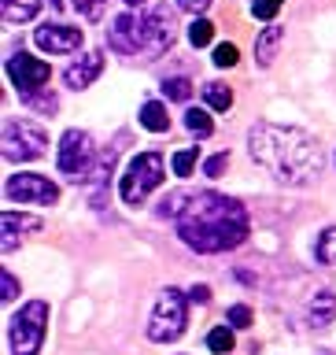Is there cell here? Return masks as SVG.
Returning a JSON list of instances; mask_svg holds the SVG:
<instances>
[{"label": "cell", "instance_id": "6da1fadb", "mask_svg": "<svg viewBox=\"0 0 336 355\" xmlns=\"http://www.w3.org/2000/svg\"><path fill=\"white\" fill-rule=\"evenodd\" d=\"M177 237L204 255L229 252L248 237V211L240 200L222 193L185 196V207L177 215Z\"/></svg>", "mask_w": 336, "mask_h": 355}, {"label": "cell", "instance_id": "484cf974", "mask_svg": "<svg viewBox=\"0 0 336 355\" xmlns=\"http://www.w3.org/2000/svg\"><path fill=\"white\" fill-rule=\"evenodd\" d=\"M170 166H174V174H177V178H188V174H193V166H196V148H185V152H177Z\"/></svg>", "mask_w": 336, "mask_h": 355}, {"label": "cell", "instance_id": "7a4b0ae2", "mask_svg": "<svg viewBox=\"0 0 336 355\" xmlns=\"http://www.w3.org/2000/svg\"><path fill=\"white\" fill-rule=\"evenodd\" d=\"M251 159L266 166L277 182L307 185L321 178V148L310 133L296 126H277V122H259L248 133Z\"/></svg>", "mask_w": 336, "mask_h": 355}, {"label": "cell", "instance_id": "5bb4252c", "mask_svg": "<svg viewBox=\"0 0 336 355\" xmlns=\"http://www.w3.org/2000/svg\"><path fill=\"white\" fill-rule=\"evenodd\" d=\"M307 318L315 322V326H329V322L336 318V296L329 293V288H321V293L307 304Z\"/></svg>", "mask_w": 336, "mask_h": 355}, {"label": "cell", "instance_id": "f546056e", "mask_svg": "<svg viewBox=\"0 0 336 355\" xmlns=\"http://www.w3.org/2000/svg\"><path fill=\"white\" fill-rule=\"evenodd\" d=\"M0 288H4V296H0V300H4V304H11V300H15L19 296V282H15V274H0Z\"/></svg>", "mask_w": 336, "mask_h": 355}, {"label": "cell", "instance_id": "d6986e66", "mask_svg": "<svg viewBox=\"0 0 336 355\" xmlns=\"http://www.w3.org/2000/svg\"><path fill=\"white\" fill-rule=\"evenodd\" d=\"M185 126H188L193 137H211V133H215V122H211V115L204 107H188L185 111Z\"/></svg>", "mask_w": 336, "mask_h": 355}, {"label": "cell", "instance_id": "d4e9b609", "mask_svg": "<svg viewBox=\"0 0 336 355\" xmlns=\"http://www.w3.org/2000/svg\"><path fill=\"white\" fill-rule=\"evenodd\" d=\"M22 100H26L30 107L44 111V115H52V111L60 107V104H55V96H52V93H37V89H33V93H22Z\"/></svg>", "mask_w": 336, "mask_h": 355}, {"label": "cell", "instance_id": "cb8c5ba5", "mask_svg": "<svg viewBox=\"0 0 336 355\" xmlns=\"http://www.w3.org/2000/svg\"><path fill=\"white\" fill-rule=\"evenodd\" d=\"M163 93H166V100H188L193 96V85H188V78H170V82H163Z\"/></svg>", "mask_w": 336, "mask_h": 355}, {"label": "cell", "instance_id": "d6a6232c", "mask_svg": "<svg viewBox=\"0 0 336 355\" xmlns=\"http://www.w3.org/2000/svg\"><path fill=\"white\" fill-rule=\"evenodd\" d=\"M188 300H193V304H207V300H211V288H207V285H196L193 293H188Z\"/></svg>", "mask_w": 336, "mask_h": 355}, {"label": "cell", "instance_id": "277c9868", "mask_svg": "<svg viewBox=\"0 0 336 355\" xmlns=\"http://www.w3.org/2000/svg\"><path fill=\"white\" fill-rule=\"evenodd\" d=\"M163 174H166V166H163V155H159V152H141V155H133L130 166H126V174H122V185H118L122 200H126L130 207L144 204L152 189H159Z\"/></svg>", "mask_w": 336, "mask_h": 355}, {"label": "cell", "instance_id": "e0dca14e", "mask_svg": "<svg viewBox=\"0 0 336 355\" xmlns=\"http://www.w3.org/2000/svg\"><path fill=\"white\" fill-rule=\"evenodd\" d=\"M141 126L152 130V133H166L170 130V115H166V107L159 100H148V104L141 107Z\"/></svg>", "mask_w": 336, "mask_h": 355}, {"label": "cell", "instance_id": "5b68a950", "mask_svg": "<svg viewBox=\"0 0 336 355\" xmlns=\"http://www.w3.org/2000/svg\"><path fill=\"white\" fill-rule=\"evenodd\" d=\"M44 333H48V304L44 300H30L11 318V355H41Z\"/></svg>", "mask_w": 336, "mask_h": 355}, {"label": "cell", "instance_id": "1f68e13d", "mask_svg": "<svg viewBox=\"0 0 336 355\" xmlns=\"http://www.w3.org/2000/svg\"><path fill=\"white\" fill-rule=\"evenodd\" d=\"M177 8H185V11H193V15H196V11L211 8V0H177Z\"/></svg>", "mask_w": 336, "mask_h": 355}, {"label": "cell", "instance_id": "30bf717a", "mask_svg": "<svg viewBox=\"0 0 336 355\" xmlns=\"http://www.w3.org/2000/svg\"><path fill=\"white\" fill-rule=\"evenodd\" d=\"M48 63L44 60H33L30 52H15L8 60V78H11V85L19 89V93H33V89H41L44 82H48Z\"/></svg>", "mask_w": 336, "mask_h": 355}, {"label": "cell", "instance_id": "8992f818", "mask_svg": "<svg viewBox=\"0 0 336 355\" xmlns=\"http://www.w3.org/2000/svg\"><path fill=\"white\" fill-rule=\"evenodd\" d=\"M185 318H188V300L177 293V288H166V293L155 300L152 322H148V337L155 344H170L185 333Z\"/></svg>", "mask_w": 336, "mask_h": 355}, {"label": "cell", "instance_id": "603a6c76", "mask_svg": "<svg viewBox=\"0 0 336 355\" xmlns=\"http://www.w3.org/2000/svg\"><path fill=\"white\" fill-rule=\"evenodd\" d=\"M211 37H215V26H211L207 19H196L193 26H188V41H193L196 49H204V44H211Z\"/></svg>", "mask_w": 336, "mask_h": 355}, {"label": "cell", "instance_id": "8fae6325", "mask_svg": "<svg viewBox=\"0 0 336 355\" xmlns=\"http://www.w3.org/2000/svg\"><path fill=\"white\" fill-rule=\"evenodd\" d=\"M33 41H37V49L44 52H55V55H63V52H78L82 49V30L78 26H63V22H44L41 30H33Z\"/></svg>", "mask_w": 336, "mask_h": 355}, {"label": "cell", "instance_id": "f1b7e54d", "mask_svg": "<svg viewBox=\"0 0 336 355\" xmlns=\"http://www.w3.org/2000/svg\"><path fill=\"white\" fill-rule=\"evenodd\" d=\"M229 322H233V326H237V329H248V326H251V311L244 307V304L229 307Z\"/></svg>", "mask_w": 336, "mask_h": 355}, {"label": "cell", "instance_id": "52a82bcc", "mask_svg": "<svg viewBox=\"0 0 336 355\" xmlns=\"http://www.w3.org/2000/svg\"><path fill=\"white\" fill-rule=\"evenodd\" d=\"M44 148H48V137H44L41 126H33L26 119H8L4 122V159L8 163L41 159Z\"/></svg>", "mask_w": 336, "mask_h": 355}, {"label": "cell", "instance_id": "9a60e30c", "mask_svg": "<svg viewBox=\"0 0 336 355\" xmlns=\"http://www.w3.org/2000/svg\"><path fill=\"white\" fill-rule=\"evenodd\" d=\"M285 41V30L281 26H266L259 33V41H255V60H259L263 67H270L274 63V52H277V44Z\"/></svg>", "mask_w": 336, "mask_h": 355}, {"label": "cell", "instance_id": "44dd1931", "mask_svg": "<svg viewBox=\"0 0 336 355\" xmlns=\"http://www.w3.org/2000/svg\"><path fill=\"white\" fill-rule=\"evenodd\" d=\"M315 255H318L321 263H336V226H333V230H326V233L318 237Z\"/></svg>", "mask_w": 336, "mask_h": 355}, {"label": "cell", "instance_id": "ba28073f", "mask_svg": "<svg viewBox=\"0 0 336 355\" xmlns=\"http://www.w3.org/2000/svg\"><path fill=\"white\" fill-rule=\"evenodd\" d=\"M93 159H96V148H93V137L85 130H67L63 141H60V163L63 174H71V182H89L93 174Z\"/></svg>", "mask_w": 336, "mask_h": 355}, {"label": "cell", "instance_id": "ac0fdd59", "mask_svg": "<svg viewBox=\"0 0 336 355\" xmlns=\"http://www.w3.org/2000/svg\"><path fill=\"white\" fill-rule=\"evenodd\" d=\"M52 8H74L82 19H89V22H96L100 15H104V8H107V0H52Z\"/></svg>", "mask_w": 336, "mask_h": 355}, {"label": "cell", "instance_id": "3957f363", "mask_svg": "<svg viewBox=\"0 0 336 355\" xmlns=\"http://www.w3.org/2000/svg\"><path fill=\"white\" fill-rule=\"evenodd\" d=\"M174 15L166 8H155L148 15H137V11H126V15L115 19V26L107 30V44L122 55H137V52H163L170 49L174 41Z\"/></svg>", "mask_w": 336, "mask_h": 355}, {"label": "cell", "instance_id": "4dcf8cb0", "mask_svg": "<svg viewBox=\"0 0 336 355\" xmlns=\"http://www.w3.org/2000/svg\"><path fill=\"white\" fill-rule=\"evenodd\" d=\"M226 163H229V155H226V152H218V155H211V159L204 163V171H207V178H218L222 171H226Z\"/></svg>", "mask_w": 336, "mask_h": 355}, {"label": "cell", "instance_id": "7c38bea8", "mask_svg": "<svg viewBox=\"0 0 336 355\" xmlns=\"http://www.w3.org/2000/svg\"><path fill=\"white\" fill-rule=\"evenodd\" d=\"M100 71H104V52H85L78 63H71L67 67V85L71 89H85V85H93L96 78H100Z\"/></svg>", "mask_w": 336, "mask_h": 355}, {"label": "cell", "instance_id": "7402d4cb", "mask_svg": "<svg viewBox=\"0 0 336 355\" xmlns=\"http://www.w3.org/2000/svg\"><path fill=\"white\" fill-rule=\"evenodd\" d=\"M207 348H211V352H218V355H226V352H233V333H229L226 326L211 329V333H207Z\"/></svg>", "mask_w": 336, "mask_h": 355}, {"label": "cell", "instance_id": "ffe728a7", "mask_svg": "<svg viewBox=\"0 0 336 355\" xmlns=\"http://www.w3.org/2000/svg\"><path fill=\"white\" fill-rule=\"evenodd\" d=\"M204 100H207L215 111H229V107H233V89L222 85V82H207V85H204Z\"/></svg>", "mask_w": 336, "mask_h": 355}, {"label": "cell", "instance_id": "83f0119b", "mask_svg": "<svg viewBox=\"0 0 336 355\" xmlns=\"http://www.w3.org/2000/svg\"><path fill=\"white\" fill-rule=\"evenodd\" d=\"M237 60H240L237 44H218V49H215V63L218 67H237Z\"/></svg>", "mask_w": 336, "mask_h": 355}, {"label": "cell", "instance_id": "4fadbf2b", "mask_svg": "<svg viewBox=\"0 0 336 355\" xmlns=\"http://www.w3.org/2000/svg\"><path fill=\"white\" fill-rule=\"evenodd\" d=\"M41 230V218L33 215H15V211H4V252L15 248V237L22 233H37Z\"/></svg>", "mask_w": 336, "mask_h": 355}, {"label": "cell", "instance_id": "836d02e7", "mask_svg": "<svg viewBox=\"0 0 336 355\" xmlns=\"http://www.w3.org/2000/svg\"><path fill=\"white\" fill-rule=\"evenodd\" d=\"M122 4H130V8H141V4H144V0H122Z\"/></svg>", "mask_w": 336, "mask_h": 355}, {"label": "cell", "instance_id": "4316f807", "mask_svg": "<svg viewBox=\"0 0 336 355\" xmlns=\"http://www.w3.org/2000/svg\"><path fill=\"white\" fill-rule=\"evenodd\" d=\"M285 0H251V15L255 19H274L277 11H281Z\"/></svg>", "mask_w": 336, "mask_h": 355}, {"label": "cell", "instance_id": "9c48e42d", "mask_svg": "<svg viewBox=\"0 0 336 355\" xmlns=\"http://www.w3.org/2000/svg\"><path fill=\"white\" fill-rule=\"evenodd\" d=\"M4 196L19 200V204H41L48 207L60 200V189H55L44 174H11L4 182Z\"/></svg>", "mask_w": 336, "mask_h": 355}, {"label": "cell", "instance_id": "2e32d148", "mask_svg": "<svg viewBox=\"0 0 336 355\" xmlns=\"http://www.w3.org/2000/svg\"><path fill=\"white\" fill-rule=\"evenodd\" d=\"M4 22H30L41 11V0H0Z\"/></svg>", "mask_w": 336, "mask_h": 355}]
</instances>
